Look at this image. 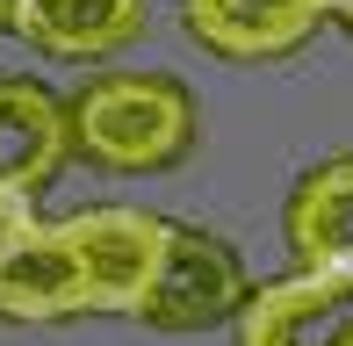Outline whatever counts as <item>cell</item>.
<instances>
[{"mask_svg":"<svg viewBox=\"0 0 353 346\" xmlns=\"http://www.w3.org/2000/svg\"><path fill=\"white\" fill-rule=\"evenodd\" d=\"M72 152L101 173H173L202 145V108L173 72H94L65 101Z\"/></svg>","mask_w":353,"mask_h":346,"instance_id":"obj_1","label":"cell"},{"mask_svg":"<svg viewBox=\"0 0 353 346\" xmlns=\"http://www.w3.org/2000/svg\"><path fill=\"white\" fill-rule=\"evenodd\" d=\"M58 231H65L79 274H87V310L94 318H137V303L159 281V260H166L173 216L130 210V202H101V210L65 216Z\"/></svg>","mask_w":353,"mask_h":346,"instance_id":"obj_2","label":"cell"},{"mask_svg":"<svg viewBox=\"0 0 353 346\" xmlns=\"http://www.w3.org/2000/svg\"><path fill=\"white\" fill-rule=\"evenodd\" d=\"M245 296H252V274L238 260V245L173 216L166 260H159L152 296L137 303V325H152V332H210V325L245 310Z\"/></svg>","mask_w":353,"mask_h":346,"instance_id":"obj_3","label":"cell"},{"mask_svg":"<svg viewBox=\"0 0 353 346\" xmlns=\"http://www.w3.org/2000/svg\"><path fill=\"white\" fill-rule=\"evenodd\" d=\"M231 325L238 346H353V260L260 281Z\"/></svg>","mask_w":353,"mask_h":346,"instance_id":"obj_4","label":"cell"},{"mask_svg":"<svg viewBox=\"0 0 353 346\" xmlns=\"http://www.w3.org/2000/svg\"><path fill=\"white\" fill-rule=\"evenodd\" d=\"M181 22L202 51L231 65H274L317 37L325 8L317 0H181Z\"/></svg>","mask_w":353,"mask_h":346,"instance_id":"obj_5","label":"cell"},{"mask_svg":"<svg viewBox=\"0 0 353 346\" xmlns=\"http://www.w3.org/2000/svg\"><path fill=\"white\" fill-rule=\"evenodd\" d=\"M65 159H72L65 101L29 72H0V187L37 202L65 173Z\"/></svg>","mask_w":353,"mask_h":346,"instance_id":"obj_6","label":"cell"},{"mask_svg":"<svg viewBox=\"0 0 353 346\" xmlns=\"http://www.w3.org/2000/svg\"><path fill=\"white\" fill-rule=\"evenodd\" d=\"M0 318L8 325H65L94 318L87 310V274H79L72 245L58 224H29L22 238L0 253Z\"/></svg>","mask_w":353,"mask_h":346,"instance_id":"obj_7","label":"cell"},{"mask_svg":"<svg viewBox=\"0 0 353 346\" xmlns=\"http://www.w3.org/2000/svg\"><path fill=\"white\" fill-rule=\"evenodd\" d=\"M8 29L43 58H123L152 29V0H14Z\"/></svg>","mask_w":353,"mask_h":346,"instance_id":"obj_8","label":"cell"},{"mask_svg":"<svg viewBox=\"0 0 353 346\" xmlns=\"http://www.w3.org/2000/svg\"><path fill=\"white\" fill-rule=\"evenodd\" d=\"M281 238L296 267H346L353 260V152L346 159H317L288 187Z\"/></svg>","mask_w":353,"mask_h":346,"instance_id":"obj_9","label":"cell"},{"mask_svg":"<svg viewBox=\"0 0 353 346\" xmlns=\"http://www.w3.org/2000/svg\"><path fill=\"white\" fill-rule=\"evenodd\" d=\"M29 224H43V216H37V202H29V195H14V187H0V253H8V245L22 238Z\"/></svg>","mask_w":353,"mask_h":346,"instance_id":"obj_10","label":"cell"},{"mask_svg":"<svg viewBox=\"0 0 353 346\" xmlns=\"http://www.w3.org/2000/svg\"><path fill=\"white\" fill-rule=\"evenodd\" d=\"M325 14H332V22H339V29H346V37H353V0H332Z\"/></svg>","mask_w":353,"mask_h":346,"instance_id":"obj_11","label":"cell"},{"mask_svg":"<svg viewBox=\"0 0 353 346\" xmlns=\"http://www.w3.org/2000/svg\"><path fill=\"white\" fill-rule=\"evenodd\" d=\"M8 14H14V0H0V29H8Z\"/></svg>","mask_w":353,"mask_h":346,"instance_id":"obj_12","label":"cell"},{"mask_svg":"<svg viewBox=\"0 0 353 346\" xmlns=\"http://www.w3.org/2000/svg\"><path fill=\"white\" fill-rule=\"evenodd\" d=\"M317 8H332V0H317Z\"/></svg>","mask_w":353,"mask_h":346,"instance_id":"obj_13","label":"cell"}]
</instances>
